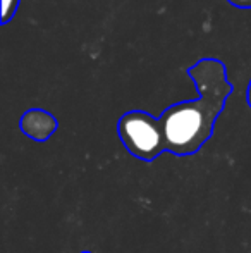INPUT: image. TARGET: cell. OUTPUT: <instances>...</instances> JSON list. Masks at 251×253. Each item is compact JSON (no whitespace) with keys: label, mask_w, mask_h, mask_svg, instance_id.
<instances>
[{"label":"cell","mask_w":251,"mask_h":253,"mask_svg":"<svg viewBox=\"0 0 251 253\" xmlns=\"http://www.w3.org/2000/svg\"><path fill=\"white\" fill-rule=\"evenodd\" d=\"M200 97L176 103L158 117L165 152L178 157L193 155L214 134L215 119L224 110L232 86L225 66L217 59H203L189 69Z\"/></svg>","instance_id":"6da1fadb"},{"label":"cell","mask_w":251,"mask_h":253,"mask_svg":"<svg viewBox=\"0 0 251 253\" xmlns=\"http://www.w3.org/2000/svg\"><path fill=\"white\" fill-rule=\"evenodd\" d=\"M117 133L127 152L144 162H151L165 152L160 123L143 110H131L124 114L119 119Z\"/></svg>","instance_id":"7a4b0ae2"},{"label":"cell","mask_w":251,"mask_h":253,"mask_svg":"<svg viewBox=\"0 0 251 253\" xmlns=\"http://www.w3.org/2000/svg\"><path fill=\"white\" fill-rule=\"evenodd\" d=\"M21 131L35 141H47L57 131V119L50 112L41 109H31L21 117Z\"/></svg>","instance_id":"3957f363"},{"label":"cell","mask_w":251,"mask_h":253,"mask_svg":"<svg viewBox=\"0 0 251 253\" xmlns=\"http://www.w3.org/2000/svg\"><path fill=\"white\" fill-rule=\"evenodd\" d=\"M19 5V0H2V23L7 24L10 17L16 14V9Z\"/></svg>","instance_id":"277c9868"},{"label":"cell","mask_w":251,"mask_h":253,"mask_svg":"<svg viewBox=\"0 0 251 253\" xmlns=\"http://www.w3.org/2000/svg\"><path fill=\"white\" fill-rule=\"evenodd\" d=\"M229 2L236 7H241V9H248V7H251V0H229Z\"/></svg>","instance_id":"5b68a950"},{"label":"cell","mask_w":251,"mask_h":253,"mask_svg":"<svg viewBox=\"0 0 251 253\" xmlns=\"http://www.w3.org/2000/svg\"><path fill=\"white\" fill-rule=\"evenodd\" d=\"M246 100H248V105L251 107V81L248 84V91H246Z\"/></svg>","instance_id":"8992f818"},{"label":"cell","mask_w":251,"mask_h":253,"mask_svg":"<svg viewBox=\"0 0 251 253\" xmlns=\"http://www.w3.org/2000/svg\"><path fill=\"white\" fill-rule=\"evenodd\" d=\"M81 253H91V252H81Z\"/></svg>","instance_id":"52a82bcc"}]
</instances>
